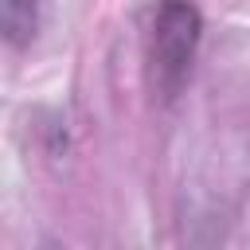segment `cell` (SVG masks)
<instances>
[{"mask_svg":"<svg viewBox=\"0 0 250 250\" xmlns=\"http://www.w3.org/2000/svg\"><path fill=\"white\" fill-rule=\"evenodd\" d=\"M0 23L12 47L31 43L35 27H39V0H0Z\"/></svg>","mask_w":250,"mask_h":250,"instance_id":"2","label":"cell"},{"mask_svg":"<svg viewBox=\"0 0 250 250\" xmlns=\"http://www.w3.org/2000/svg\"><path fill=\"white\" fill-rule=\"evenodd\" d=\"M203 35V16L188 0H160L152 12V39H148V59H152V82L164 102H172L195 62Z\"/></svg>","mask_w":250,"mask_h":250,"instance_id":"1","label":"cell"}]
</instances>
